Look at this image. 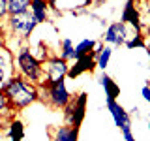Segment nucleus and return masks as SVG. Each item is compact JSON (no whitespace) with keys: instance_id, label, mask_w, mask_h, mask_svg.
<instances>
[{"instance_id":"nucleus-6","label":"nucleus","mask_w":150,"mask_h":141,"mask_svg":"<svg viewBox=\"0 0 150 141\" xmlns=\"http://www.w3.org/2000/svg\"><path fill=\"white\" fill-rule=\"evenodd\" d=\"M68 68H69V64L64 58H60V56H49L43 62V81L54 83V81H60V79H66Z\"/></svg>"},{"instance_id":"nucleus-31","label":"nucleus","mask_w":150,"mask_h":141,"mask_svg":"<svg viewBox=\"0 0 150 141\" xmlns=\"http://www.w3.org/2000/svg\"><path fill=\"white\" fill-rule=\"evenodd\" d=\"M148 130H150V120H148Z\"/></svg>"},{"instance_id":"nucleus-24","label":"nucleus","mask_w":150,"mask_h":141,"mask_svg":"<svg viewBox=\"0 0 150 141\" xmlns=\"http://www.w3.org/2000/svg\"><path fill=\"white\" fill-rule=\"evenodd\" d=\"M120 132H122V135H124V141H135V135H133V132H131V128H124Z\"/></svg>"},{"instance_id":"nucleus-4","label":"nucleus","mask_w":150,"mask_h":141,"mask_svg":"<svg viewBox=\"0 0 150 141\" xmlns=\"http://www.w3.org/2000/svg\"><path fill=\"white\" fill-rule=\"evenodd\" d=\"M86 100H88L86 92H79L77 96H71L69 103L64 107L66 124L75 126V128H81L84 117H86Z\"/></svg>"},{"instance_id":"nucleus-18","label":"nucleus","mask_w":150,"mask_h":141,"mask_svg":"<svg viewBox=\"0 0 150 141\" xmlns=\"http://www.w3.org/2000/svg\"><path fill=\"white\" fill-rule=\"evenodd\" d=\"M73 41L71 38H64L62 41H60V58H64L66 62H69V60H75V51H73Z\"/></svg>"},{"instance_id":"nucleus-16","label":"nucleus","mask_w":150,"mask_h":141,"mask_svg":"<svg viewBox=\"0 0 150 141\" xmlns=\"http://www.w3.org/2000/svg\"><path fill=\"white\" fill-rule=\"evenodd\" d=\"M32 0H8V11L9 15H21V13L30 11Z\"/></svg>"},{"instance_id":"nucleus-17","label":"nucleus","mask_w":150,"mask_h":141,"mask_svg":"<svg viewBox=\"0 0 150 141\" xmlns=\"http://www.w3.org/2000/svg\"><path fill=\"white\" fill-rule=\"evenodd\" d=\"M96 43H98V41L92 40V38H84V40H81L77 45L73 47L75 58H79V56H84V55H90L92 51H94V47H96Z\"/></svg>"},{"instance_id":"nucleus-26","label":"nucleus","mask_w":150,"mask_h":141,"mask_svg":"<svg viewBox=\"0 0 150 141\" xmlns=\"http://www.w3.org/2000/svg\"><path fill=\"white\" fill-rule=\"evenodd\" d=\"M139 111H141V109H139L137 105H135V107H131V111H128V113H129L131 117H141V113H139Z\"/></svg>"},{"instance_id":"nucleus-10","label":"nucleus","mask_w":150,"mask_h":141,"mask_svg":"<svg viewBox=\"0 0 150 141\" xmlns=\"http://www.w3.org/2000/svg\"><path fill=\"white\" fill-rule=\"evenodd\" d=\"M13 75H15L13 55H11V51L6 47V49L0 51V90H2V87L13 77Z\"/></svg>"},{"instance_id":"nucleus-5","label":"nucleus","mask_w":150,"mask_h":141,"mask_svg":"<svg viewBox=\"0 0 150 141\" xmlns=\"http://www.w3.org/2000/svg\"><path fill=\"white\" fill-rule=\"evenodd\" d=\"M8 28L13 32V34H19L23 40H30V34L34 32V28L38 26L36 19L32 17L30 11L21 13V15H9L6 19Z\"/></svg>"},{"instance_id":"nucleus-15","label":"nucleus","mask_w":150,"mask_h":141,"mask_svg":"<svg viewBox=\"0 0 150 141\" xmlns=\"http://www.w3.org/2000/svg\"><path fill=\"white\" fill-rule=\"evenodd\" d=\"M6 135L9 139H21L23 141V137H25V124L19 119H11L8 130H6Z\"/></svg>"},{"instance_id":"nucleus-23","label":"nucleus","mask_w":150,"mask_h":141,"mask_svg":"<svg viewBox=\"0 0 150 141\" xmlns=\"http://www.w3.org/2000/svg\"><path fill=\"white\" fill-rule=\"evenodd\" d=\"M141 96H143V100H144V102H148V103H150V83H146L143 88H141Z\"/></svg>"},{"instance_id":"nucleus-27","label":"nucleus","mask_w":150,"mask_h":141,"mask_svg":"<svg viewBox=\"0 0 150 141\" xmlns=\"http://www.w3.org/2000/svg\"><path fill=\"white\" fill-rule=\"evenodd\" d=\"M146 55H148V68H150V45H146Z\"/></svg>"},{"instance_id":"nucleus-22","label":"nucleus","mask_w":150,"mask_h":141,"mask_svg":"<svg viewBox=\"0 0 150 141\" xmlns=\"http://www.w3.org/2000/svg\"><path fill=\"white\" fill-rule=\"evenodd\" d=\"M9 17V11H8V0H0V21H6Z\"/></svg>"},{"instance_id":"nucleus-14","label":"nucleus","mask_w":150,"mask_h":141,"mask_svg":"<svg viewBox=\"0 0 150 141\" xmlns=\"http://www.w3.org/2000/svg\"><path fill=\"white\" fill-rule=\"evenodd\" d=\"M100 85L103 87V90H105V100H116L120 96V87L116 85V81H112V77L109 73L103 72L100 75Z\"/></svg>"},{"instance_id":"nucleus-9","label":"nucleus","mask_w":150,"mask_h":141,"mask_svg":"<svg viewBox=\"0 0 150 141\" xmlns=\"http://www.w3.org/2000/svg\"><path fill=\"white\" fill-rule=\"evenodd\" d=\"M105 105L109 109L112 120H115V126L118 130H124V128H131V115L124 107L120 105L116 100H105Z\"/></svg>"},{"instance_id":"nucleus-12","label":"nucleus","mask_w":150,"mask_h":141,"mask_svg":"<svg viewBox=\"0 0 150 141\" xmlns=\"http://www.w3.org/2000/svg\"><path fill=\"white\" fill-rule=\"evenodd\" d=\"M49 135H51V141H77L79 128L69 126V124L54 126V128H49Z\"/></svg>"},{"instance_id":"nucleus-13","label":"nucleus","mask_w":150,"mask_h":141,"mask_svg":"<svg viewBox=\"0 0 150 141\" xmlns=\"http://www.w3.org/2000/svg\"><path fill=\"white\" fill-rule=\"evenodd\" d=\"M30 13L36 19V23H47L49 21V4L47 0H32L30 2Z\"/></svg>"},{"instance_id":"nucleus-29","label":"nucleus","mask_w":150,"mask_h":141,"mask_svg":"<svg viewBox=\"0 0 150 141\" xmlns=\"http://www.w3.org/2000/svg\"><path fill=\"white\" fill-rule=\"evenodd\" d=\"M133 2H146V0H133Z\"/></svg>"},{"instance_id":"nucleus-21","label":"nucleus","mask_w":150,"mask_h":141,"mask_svg":"<svg viewBox=\"0 0 150 141\" xmlns=\"http://www.w3.org/2000/svg\"><path fill=\"white\" fill-rule=\"evenodd\" d=\"M4 113H9V115H13V107L8 103V98H6V94H4L2 90H0V115H4Z\"/></svg>"},{"instance_id":"nucleus-28","label":"nucleus","mask_w":150,"mask_h":141,"mask_svg":"<svg viewBox=\"0 0 150 141\" xmlns=\"http://www.w3.org/2000/svg\"><path fill=\"white\" fill-rule=\"evenodd\" d=\"M92 2H94V4H98V6H100V4L103 2V0H92Z\"/></svg>"},{"instance_id":"nucleus-19","label":"nucleus","mask_w":150,"mask_h":141,"mask_svg":"<svg viewBox=\"0 0 150 141\" xmlns=\"http://www.w3.org/2000/svg\"><path fill=\"white\" fill-rule=\"evenodd\" d=\"M111 56H112V47H111V45H105V47L101 49V53L98 55V58H96V68L101 70V72H105L107 66H109Z\"/></svg>"},{"instance_id":"nucleus-2","label":"nucleus","mask_w":150,"mask_h":141,"mask_svg":"<svg viewBox=\"0 0 150 141\" xmlns=\"http://www.w3.org/2000/svg\"><path fill=\"white\" fill-rule=\"evenodd\" d=\"M15 62H17V70L21 77H25L26 81L34 85H41V81H43V64L34 56L30 47L25 45L17 51Z\"/></svg>"},{"instance_id":"nucleus-8","label":"nucleus","mask_w":150,"mask_h":141,"mask_svg":"<svg viewBox=\"0 0 150 141\" xmlns=\"http://www.w3.org/2000/svg\"><path fill=\"white\" fill-rule=\"evenodd\" d=\"M94 72H96V58H94L92 53H90V55L75 58V64L68 68V75H66V77L77 79L79 75H83V73H94Z\"/></svg>"},{"instance_id":"nucleus-7","label":"nucleus","mask_w":150,"mask_h":141,"mask_svg":"<svg viewBox=\"0 0 150 141\" xmlns=\"http://www.w3.org/2000/svg\"><path fill=\"white\" fill-rule=\"evenodd\" d=\"M128 38H129L128 36V25H124L122 21H115L105 28L101 41L107 43V45H111V47H122Z\"/></svg>"},{"instance_id":"nucleus-11","label":"nucleus","mask_w":150,"mask_h":141,"mask_svg":"<svg viewBox=\"0 0 150 141\" xmlns=\"http://www.w3.org/2000/svg\"><path fill=\"white\" fill-rule=\"evenodd\" d=\"M120 21L124 23V25L133 26L135 32H141L143 23H141V15H139L137 8H135V2H133V0H128V2L124 4V9H122V13H120Z\"/></svg>"},{"instance_id":"nucleus-3","label":"nucleus","mask_w":150,"mask_h":141,"mask_svg":"<svg viewBox=\"0 0 150 141\" xmlns=\"http://www.w3.org/2000/svg\"><path fill=\"white\" fill-rule=\"evenodd\" d=\"M38 88H40V98H43L53 109H64L71 100V94L66 87V79H60L54 83L43 81L41 85H38Z\"/></svg>"},{"instance_id":"nucleus-20","label":"nucleus","mask_w":150,"mask_h":141,"mask_svg":"<svg viewBox=\"0 0 150 141\" xmlns=\"http://www.w3.org/2000/svg\"><path fill=\"white\" fill-rule=\"evenodd\" d=\"M128 49H146V40H144L143 32H135V36H131L126 40L124 43Z\"/></svg>"},{"instance_id":"nucleus-1","label":"nucleus","mask_w":150,"mask_h":141,"mask_svg":"<svg viewBox=\"0 0 150 141\" xmlns=\"http://www.w3.org/2000/svg\"><path fill=\"white\" fill-rule=\"evenodd\" d=\"M2 92L6 94L8 103L13 107V111H23L28 105L40 100V88L38 85L26 81L21 75H13L9 81L2 87Z\"/></svg>"},{"instance_id":"nucleus-30","label":"nucleus","mask_w":150,"mask_h":141,"mask_svg":"<svg viewBox=\"0 0 150 141\" xmlns=\"http://www.w3.org/2000/svg\"><path fill=\"white\" fill-rule=\"evenodd\" d=\"M9 141H21V139H9Z\"/></svg>"},{"instance_id":"nucleus-25","label":"nucleus","mask_w":150,"mask_h":141,"mask_svg":"<svg viewBox=\"0 0 150 141\" xmlns=\"http://www.w3.org/2000/svg\"><path fill=\"white\" fill-rule=\"evenodd\" d=\"M6 49V32H4V28L0 26V51Z\"/></svg>"}]
</instances>
